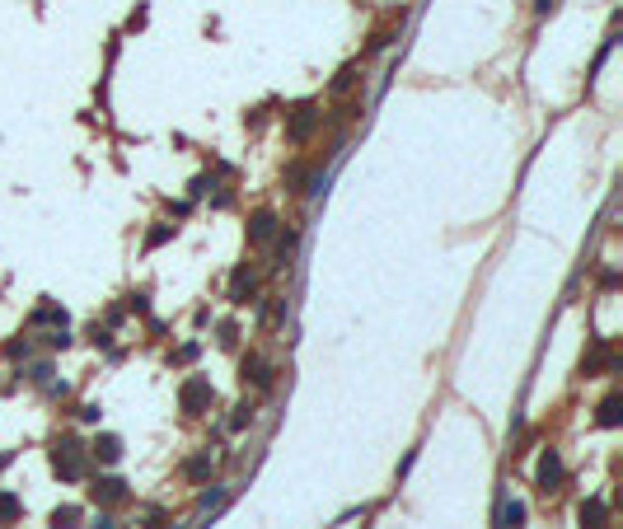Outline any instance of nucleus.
<instances>
[{
	"instance_id": "1",
	"label": "nucleus",
	"mask_w": 623,
	"mask_h": 529,
	"mask_svg": "<svg viewBox=\"0 0 623 529\" xmlns=\"http://www.w3.org/2000/svg\"><path fill=\"white\" fill-rule=\"evenodd\" d=\"M52 468L62 473L66 483H76V478H85V450H80L76 440H62V445L52 450Z\"/></svg>"
},
{
	"instance_id": "2",
	"label": "nucleus",
	"mask_w": 623,
	"mask_h": 529,
	"mask_svg": "<svg viewBox=\"0 0 623 529\" xmlns=\"http://www.w3.org/2000/svg\"><path fill=\"white\" fill-rule=\"evenodd\" d=\"M211 398L216 393H211L206 379H187L183 384V412H202V407H211Z\"/></svg>"
},
{
	"instance_id": "3",
	"label": "nucleus",
	"mask_w": 623,
	"mask_h": 529,
	"mask_svg": "<svg viewBox=\"0 0 623 529\" xmlns=\"http://www.w3.org/2000/svg\"><path fill=\"white\" fill-rule=\"evenodd\" d=\"M314 126H319V113H314L310 103H305V108H296V117L286 122V136H291V140L300 145V140H310V131H314Z\"/></svg>"
},
{
	"instance_id": "4",
	"label": "nucleus",
	"mask_w": 623,
	"mask_h": 529,
	"mask_svg": "<svg viewBox=\"0 0 623 529\" xmlns=\"http://www.w3.org/2000/svg\"><path fill=\"white\" fill-rule=\"evenodd\" d=\"M272 239H277V216H272V211H253L249 244H272Z\"/></svg>"
},
{
	"instance_id": "5",
	"label": "nucleus",
	"mask_w": 623,
	"mask_h": 529,
	"mask_svg": "<svg viewBox=\"0 0 623 529\" xmlns=\"http://www.w3.org/2000/svg\"><path fill=\"white\" fill-rule=\"evenodd\" d=\"M558 483H562V459L558 450H548L539 459V492H558Z\"/></svg>"
},
{
	"instance_id": "6",
	"label": "nucleus",
	"mask_w": 623,
	"mask_h": 529,
	"mask_svg": "<svg viewBox=\"0 0 623 529\" xmlns=\"http://www.w3.org/2000/svg\"><path fill=\"white\" fill-rule=\"evenodd\" d=\"M253 291H258V277H253L249 267H239V272H234V281H230V300H234V305H249Z\"/></svg>"
},
{
	"instance_id": "7",
	"label": "nucleus",
	"mask_w": 623,
	"mask_h": 529,
	"mask_svg": "<svg viewBox=\"0 0 623 529\" xmlns=\"http://www.w3.org/2000/svg\"><path fill=\"white\" fill-rule=\"evenodd\" d=\"M239 370H244V379H249V384H258V389H267V384H272V365H267L263 356H244V365H239Z\"/></svg>"
},
{
	"instance_id": "8",
	"label": "nucleus",
	"mask_w": 623,
	"mask_h": 529,
	"mask_svg": "<svg viewBox=\"0 0 623 529\" xmlns=\"http://www.w3.org/2000/svg\"><path fill=\"white\" fill-rule=\"evenodd\" d=\"M122 497H127L122 478H99V483H94V501H122Z\"/></svg>"
},
{
	"instance_id": "9",
	"label": "nucleus",
	"mask_w": 623,
	"mask_h": 529,
	"mask_svg": "<svg viewBox=\"0 0 623 529\" xmlns=\"http://www.w3.org/2000/svg\"><path fill=\"white\" fill-rule=\"evenodd\" d=\"M183 473L192 478V483H202V478H211V450H202V454H192L183 464Z\"/></svg>"
},
{
	"instance_id": "10",
	"label": "nucleus",
	"mask_w": 623,
	"mask_h": 529,
	"mask_svg": "<svg viewBox=\"0 0 623 529\" xmlns=\"http://www.w3.org/2000/svg\"><path fill=\"white\" fill-rule=\"evenodd\" d=\"M94 454H99L103 464H117V459H122V440L117 436H99L94 440Z\"/></svg>"
},
{
	"instance_id": "11",
	"label": "nucleus",
	"mask_w": 623,
	"mask_h": 529,
	"mask_svg": "<svg viewBox=\"0 0 623 529\" xmlns=\"http://www.w3.org/2000/svg\"><path fill=\"white\" fill-rule=\"evenodd\" d=\"M581 529H605V501H586L581 506Z\"/></svg>"
},
{
	"instance_id": "12",
	"label": "nucleus",
	"mask_w": 623,
	"mask_h": 529,
	"mask_svg": "<svg viewBox=\"0 0 623 529\" xmlns=\"http://www.w3.org/2000/svg\"><path fill=\"white\" fill-rule=\"evenodd\" d=\"M291 253H296V230H286V234L277 239V249H272V263L286 267V258H291Z\"/></svg>"
},
{
	"instance_id": "13",
	"label": "nucleus",
	"mask_w": 623,
	"mask_h": 529,
	"mask_svg": "<svg viewBox=\"0 0 623 529\" xmlns=\"http://www.w3.org/2000/svg\"><path fill=\"white\" fill-rule=\"evenodd\" d=\"M80 520V506H57L52 511V529H71Z\"/></svg>"
},
{
	"instance_id": "14",
	"label": "nucleus",
	"mask_w": 623,
	"mask_h": 529,
	"mask_svg": "<svg viewBox=\"0 0 623 529\" xmlns=\"http://www.w3.org/2000/svg\"><path fill=\"white\" fill-rule=\"evenodd\" d=\"M520 520H525V506H520V501H506V506H501V525L520 529Z\"/></svg>"
},
{
	"instance_id": "15",
	"label": "nucleus",
	"mask_w": 623,
	"mask_h": 529,
	"mask_svg": "<svg viewBox=\"0 0 623 529\" xmlns=\"http://www.w3.org/2000/svg\"><path fill=\"white\" fill-rule=\"evenodd\" d=\"M600 426H619V398H614V393L600 403Z\"/></svg>"
},
{
	"instance_id": "16",
	"label": "nucleus",
	"mask_w": 623,
	"mask_h": 529,
	"mask_svg": "<svg viewBox=\"0 0 623 529\" xmlns=\"http://www.w3.org/2000/svg\"><path fill=\"white\" fill-rule=\"evenodd\" d=\"M33 324H62V328H66V310H57V305H43V310L33 314Z\"/></svg>"
},
{
	"instance_id": "17",
	"label": "nucleus",
	"mask_w": 623,
	"mask_h": 529,
	"mask_svg": "<svg viewBox=\"0 0 623 529\" xmlns=\"http://www.w3.org/2000/svg\"><path fill=\"white\" fill-rule=\"evenodd\" d=\"M19 515V501L10 497V492H0V525H5V520H15Z\"/></svg>"
},
{
	"instance_id": "18",
	"label": "nucleus",
	"mask_w": 623,
	"mask_h": 529,
	"mask_svg": "<svg viewBox=\"0 0 623 529\" xmlns=\"http://www.w3.org/2000/svg\"><path fill=\"white\" fill-rule=\"evenodd\" d=\"M352 85H357V66H347L343 75L333 80V94H347V89H352Z\"/></svg>"
},
{
	"instance_id": "19",
	"label": "nucleus",
	"mask_w": 623,
	"mask_h": 529,
	"mask_svg": "<svg viewBox=\"0 0 623 529\" xmlns=\"http://www.w3.org/2000/svg\"><path fill=\"white\" fill-rule=\"evenodd\" d=\"M253 417V407L249 403H239V407H234V417H230V426H234V431H239V426H244V421H249Z\"/></svg>"
},
{
	"instance_id": "20",
	"label": "nucleus",
	"mask_w": 623,
	"mask_h": 529,
	"mask_svg": "<svg viewBox=\"0 0 623 529\" xmlns=\"http://www.w3.org/2000/svg\"><path fill=\"white\" fill-rule=\"evenodd\" d=\"M5 356H10V361H19V356H29V342H5Z\"/></svg>"
},
{
	"instance_id": "21",
	"label": "nucleus",
	"mask_w": 623,
	"mask_h": 529,
	"mask_svg": "<svg viewBox=\"0 0 623 529\" xmlns=\"http://www.w3.org/2000/svg\"><path fill=\"white\" fill-rule=\"evenodd\" d=\"M99 417H103V407H99V403H85V407H80V421H99Z\"/></svg>"
},
{
	"instance_id": "22",
	"label": "nucleus",
	"mask_w": 623,
	"mask_h": 529,
	"mask_svg": "<svg viewBox=\"0 0 623 529\" xmlns=\"http://www.w3.org/2000/svg\"><path fill=\"white\" fill-rule=\"evenodd\" d=\"M47 347H71V333H66V328H57V333L47 338Z\"/></svg>"
},
{
	"instance_id": "23",
	"label": "nucleus",
	"mask_w": 623,
	"mask_h": 529,
	"mask_svg": "<svg viewBox=\"0 0 623 529\" xmlns=\"http://www.w3.org/2000/svg\"><path fill=\"white\" fill-rule=\"evenodd\" d=\"M94 529H117V520H113V515H99V520H94Z\"/></svg>"
},
{
	"instance_id": "24",
	"label": "nucleus",
	"mask_w": 623,
	"mask_h": 529,
	"mask_svg": "<svg viewBox=\"0 0 623 529\" xmlns=\"http://www.w3.org/2000/svg\"><path fill=\"white\" fill-rule=\"evenodd\" d=\"M173 529H178V525H173Z\"/></svg>"
}]
</instances>
